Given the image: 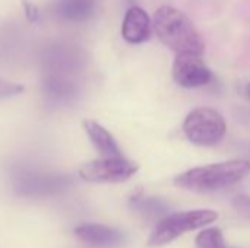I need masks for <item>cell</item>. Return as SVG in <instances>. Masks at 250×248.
Instances as JSON below:
<instances>
[{
	"mask_svg": "<svg viewBox=\"0 0 250 248\" xmlns=\"http://www.w3.org/2000/svg\"><path fill=\"white\" fill-rule=\"evenodd\" d=\"M249 174L250 164L248 161L233 159L185 171L174 178V186L189 191L211 193L234 186Z\"/></svg>",
	"mask_w": 250,
	"mask_h": 248,
	"instance_id": "6da1fadb",
	"label": "cell"
},
{
	"mask_svg": "<svg viewBox=\"0 0 250 248\" xmlns=\"http://www.w3.org/2000/svg\"><path fill=\"white\" fill-rule=\"evenodd\" d=\"M154 29L160 41L176 51L202 54L204 39L186 13L171 6H161L154 16Z\"/></svg>",
	"mask_w": 250,
	"mask_h": 248,
	"instance_id": "7a4b0ae2",
	"label": "cell"
},
{
	"mask_svg": "<svg viewBox=\"0 0 250 248\" xmlns=\"http://www.w3.org/2000/svg\"><path fill=\"white\" fill-rule=\"evenodd\" d=\"M73 178L62 172H50L28 165H15L10 171L12 191L25 199H42L67 191Z\"/></svg>",
	"mask_w": 250,
	"mask_h": 248,
	"instance_id": "3957f363",
	"label": "cell"
},
{
	"mask_svg": "<svg viewBox=\"0 0 250 248\" xmlns=\"http://www.w3.org/2000/svg\"><path fill=\"white\" fill-rule=\"evenodd\" d=\"M217 219H218V213L209 209H198V210L171 213L168 216H164L157 224L155 229L151 232L148 238V246L149 247L166 246L186 232L211 225Z\"/></svg>",
	"mask_w": 250,
	"mask_h": 248,
	"instance_id": "277c9868",
	"label": "cell"
},
{
	"mask_svg": "<svg viewBox=\"0 0 250 248\" xmlns=\"http://www.w3.org/2000/svg\"><path fill=\"white\" fill-rule=\"evenodd\" d=\"M227 132L224 117L212 108H196L188 114L183 133L189 142L198 146H214L220 143Z\"/></svg>",
	"mask_w": 250,
	"mask_h": 248,
	"instance_id": "5b68a950",
	"label": "cell"
},
{
	"mask_svg": "<svg viewBox=\"0 0 250 248\" xmlns=\"http://www.w3.org/2000/svg\"><path fill=\"white\" fill-rule=\"evenodd\" d=\"M42 73H60L78 76L82 70L83 56L78 45L69 41H51L40 53Z\"/></svg>",
	"mask_w": 250,
	"mask_h": 248,
	"instance_id": "8992f818",
	"label": "cell"
},
{
	"mask_svg": "<svg viewBox=\"0 0 250 248\" xmlns=\"http://www.w3.org/2000/svg\"><path fill=\"white\" fill-rule=\"evenodd\" d=\"M138 165L125 156H103L83 164L79 177L89 183H123L133 177Z\"/></svg>",
	"mask_w": 250,
	"mask_h": 248,
	"instance_id": "52a82bcc",
	"label": "cell"
},
{
	"mask_svg": "<svg viewBox=\"0 0 250 248\" xmlns=\"http://www.w3.org/2000/svg\"><path fill=\"white\" fill-rule=\"evenodd\" d=\"M81 95L78 76L60 73H42L41 96L44 105L50 110H60L72 105Z\"/></svg>",
	"mask_w": 250,
	"mask_h": 248,
	"instance_id": "ba28073f",
	"label": "cell"
},
{
	"mask_svg": "<svg viewBox=\"0 0 250 248\" xmlns=\"http://www.w3.org/2000/svg\"><path fill=\"white\" fill-rule=\"evenodd\" d=\"M173 79L182 88H199L212 79V72L208 69L201 54L180 53L173 63Z\"/></svg>",
	"mask_w": 250,
	"mask_h": 248,
	"instance_id": "9c48e42d",
	"label": "cell"
},
{
	"mask_svg": "<svg viewBox=\"0 0 250 248\" xmlns=\"http://www.w3.org/2000/svg\"><path fill=\"white\" fill-rule=\"evenodd\" d=\"M73 235L92 248H120L126 243L125 232L101 224H82L73 229Z\"/></svg>",
	"mask_w": 250,
	"mask_h": 248,
	"instance_id": "30bf717a",
	"label": "cell"
},
{
	"mask_svg": "<svg viewBox=\"0 0 250 248\" xmlns=\"http://www.w3.org/2000/svg\"><path fill=\"white\" fill-rule=\"evenodd\" d=\"M98 0H53L51 15L62 23L79 25L88 22L97 12Z\"/></svg>",
	"mask_w": 250,
	"mask_h": 248,
	"instance_id": "8fae6325",
	"label": "cell"
},
{
	"mask_svg": "<svg viewBox=\"0 0 250 248\" xmlns=\"http://www.w3.org/2000/svg\"><path fill=\"white\" fill-rule=\"evenodd\" d=\"M151 26L152 23L148 13L139 6H132L125 15L122 23V35L130 44H142L149 39Z\"/></svg>",
	"mask_w": 250,
	"mask_h": 248,
	"instance_id": "7c38bea8",
	"label": "cell"
},
{
	"mask_svg": "<svg viewBox=\"0 0 250 248\" xmlns=\"http://www.w3.org/2000/svg\"><path fill=\"white\" fill-rule=\"evenodd\" d=\"M83 129H85L91 143L94 145V148L103 156H123L116 139L100 123H97L94 120H85Z\"/></svg>",
	"mask_w": 250,
	"mask_h": 248,
	"instance_id": "4fadbf2b",
	"label": "cell"
},
{
	"mask_svg": "<svg viewBox=\"0 0 250 248\" xmlns=\"http://www.w3.org/2000/svg\"><path fill=\"white\" fill-rule=\"evenodd\" d=\"M132 209L146 219H155L167 213L168 205L160 197H133L130 200Z\"/></svg>",
	"mask_w": 250,
	"mask_h": 248,
	"instance_id": "5bb4252c",
	"label": "cell"
},
{
	"mask_svg": "<svg viewBox=\"0 0 250 248\" xmlns=\"http://www.w3.org/2000/svg\"><path fill=\"white\" fill-rule=\"evenodd\" d=\"M198 248H224V237L218 228L204 229L196 237Z\"/></svg>",
	"mask_w": 250,
	"mask_h": 248,
	"instance_id": "9a60e30c",
	"label": "cell"
},
{
	"mask_svg": "<svg viewBox=\"0 0 250 248\" xmlns=\"http://www.w3.org/2000/svg\"><path fill=\"white\" fill-rule=\"evenodd\" d=\"M23 91H25V88L21 83L0 79V99H9V98L18 96Z\"/></svg>",
	"mask_w": 250,
	"mask_h": 248,
	"instance_id": "2e32d148",
	"label": "cell"
},
{
	"mask_svg": "<svg viewBox=\"0 0 250 248\" xmlns=\"http://www.w3.org/2000/svg\"><path fill=\"white\" fill-rule=\"evenodd\" d=\"M233 208L236 209V212L239 215H242L243 218L249 219L250 221V197L240 194L237 197L233 199Z\"/></svg>",
	"mask_w": 250,
	"mask_h": 248,
	"instance_id": "e0dca14e",
	"label": "cell"
},
{
	"mask_svg": "<svg viewBox=\"0 0 250 248\" xmlns=\"http://www.w3.org/2000/svg\"><path fill=\"white\" fill-rule=\"evenodd\" d=\"M22 4H23L25 15H26V18H28V20H29V22H32V23L40 22V19H41V13H40V10L37 9V6H35L34 3H31L29 0H22Z\"/></svg>",
	"mask_w": 250,
	"mask_h": 248,
	"instance_id": "ac0fdd59",
	"label": "cell"
},
{
	"mask_svg": "<svg viewBox=\"0 0 250 248\" xmlns=\"http://www.w3.org/2000/svg\"><path fill=\"white\" fill-rule=\"evenodd\" d=\"M246 95L250 98V83L248 85V88H246Z\"/></svg>",
	"mask_w": 250,
	"mask_h": 248,
	"instance_id": "d6986e66",
	"label": "cell"
}]
</instances>
